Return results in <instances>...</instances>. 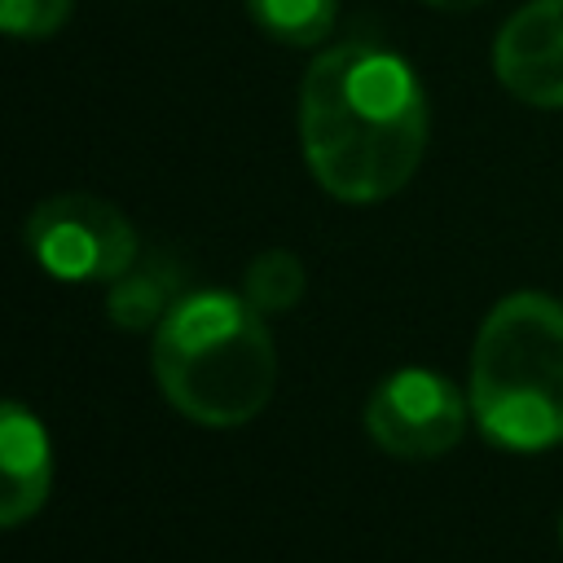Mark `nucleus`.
<instances>
[{
    "label": "nucleus",
    "instance_id": "1",
    "mask_svg": "<svg viewBox=\"0 0 563 563\" xmlns=\"http://www.w3.org/2000/svg\"><path fill=\"white\" fill-rule=\"evenodd\" d=\"M427 88L378 40L317 53L299 88V145L312 180L339 202H383L427 154Z\"/></svg>",
    "mask_w": 563,
    "mask_h": 563
},
{
    "label": "nucleus",
    "instance_id": "2",
    "mask_svg": "<svg viewBox=\"0 0 563 563\" xmlns=\"http://www.w3.org/2000/svg\"><path fill=\"white\" fill-rule=\"evenodd\" d=\"M150 356L167 405L216 431L251 422L277 387V347L264 312L229 290L172 299L158 317Z\"/></svg>",
    "mask_w": 563,
    "mask_h": 563
},
{
    "label": "nucleus",
    "instance_id": "3",
    "mask_svg": "<svg viewBox=\"0 0 563 563\" xmlns=\"http://www.w3.org/2000/svg\"><path fill=\"white\" fill-rule=\"evenodd\" d=\"M471 413L515 453L563 444V303L515 290L488 308L471 347Z\"/></svg>",
    "mask_w": 563,
    "mask_h": 563
},
{
    "label": "nucleus",
    "instance_id": "4",
    "mask_svg": "<svg viewBox=\"0 0 563 563\" xmlns=\"http://www.w3.org/2000/svg\"><path fill=\"white\" fill-rule=\"evenodd\" d=\"M26 251L62 282H119L136 268L128 216L97 194H53L26 216Z\"/></svg>",
    "mask_w": 563,
    "mask_h": 563
},
{
    "label": "nucleus",
    "instance_id": "5",
    "mask_svg": "<svg viewBox=\"0 0 563 563\" xmlns=\"http://www.w3.org/2000/svg\"><path fill=\"white\" fill-rule=\"evenodd\" d=\"M365 431L383 453L400 462H431L462 440L466 405L444 374L396 369L369 391Z\"/></svg>",
    "mask_w": 563,
    "mask_h": 563
},
{
    "label": "nucleus",
    "instance_id": "6",
    "mask_svg": "<svg viewBox=\"0 0 563 563\" xmlns=\"http://www.w3.org/2000/svg\"><path fill=\"white\" fill-rule=\"evenodd\" d=\"M501 88L528 106L563 110V0H532L493 40Z\"/></svg>",
    "mask_w": 563,
    "mask_h": 563
},
{
    "label": "nucleus",
    "instance_id": "7",
    "mask_svg": "<svg viewBox=\"0 0 563 563\" xmlns=\"http://www.w3.org/2000/svg\"><path fill=\"white\" fill-rule=\"evenodd\" d=\"M0 523L18 528L22 519H31L53 488V444L44 422L22 405L9 400L0 413Z\"/></svg>",
    "mask_w": 563,
    "mask_h": 563
},
{
    "label": "nucleus",
    "instance_id": "8",
    "mask_svg": "<svg viewBox=\"0 0 563 563\" xmlns=\"http://www.w3.org/2000/svg\"><path fill=\"white\" fill-rule=\"evenodd\" d=\"M251 22L290 48H317L339 18V0H246Z\"/></svg>",
    "mask_w": 563,
    "mask_h": 563
},
{
    "label": "nucleus",
    "instance_id": "9",
    "mask_svg": "<svg viewBox=\"0 0 563 563\" xmlns=\"http://www.w3.org/2000/svg\"><path fill=\"white\" fill-rule=\"evenodd\" d=\"M242 295H246L264 317L295 308L299 295H303V264H299V255H290V251H282V246L260 251V255L246 264V273H242Z\"/></svg>",
    "mask_w": 563,
    "mask_h": 563
},
{
    "label": "nucleus",
    "instance_id": "10",
    "mask_svg": "<svg viewBox=\"0 0 563 563\" xmlns=\"http://www.w3.org/2000/svg\"><path fill=\"white\" fill-rule=\"evenodd\" d=\"M167 308H172V303H167V277H163V273H150V268L123 273V277L114 282V290H110V312H114V321L128 325V330L150 325V321L163 317Z\"/></svg>",
    "mask_w": 563,
    "mask_h": 563
},
{
    "label": "nucleus",
    "instance_id": "11",
    "mask_svg": "<svg viewBox=\"0 0 563 563\" xmlns=\"http://www.w3.org/2000/svg\"><path fill=\"white\" fill-rule=\"evenodd\" d=\"M75 0H0V26L18 40H44L66 26Z\"/></svg>",
    "mask_w": 563,
    "mask_h": 563
},
{
    "label": "nucleus",
    "instance_id": "12",
    "mask_svg": "<svg viewBox=\"0 0 563 563\" xmlns=\"http://www.w3.org/2000/svg\"><path fill=\"white\" fill-rule=\"evenodd\" d=\"M422 4H431V9H444V13H462V9H479L484 0H422Z\"/></svg>",
    "mask_w": 563,
    "mask_h": 563
},
{
    "label": "nucleus",
    "instance_id": "13",
    "mask_svg": "<svg viewBox=\"0 0 563 563\" xmlns=\"http://www.w3.org/2000/svg\"><path fill=\"white\" fill-rule=\"evenodd\" d=\"M559 541H563V519H559Z\"/></svg>",
    "mask_w": 563,
    "mask_h": 563
}]
</instances>
